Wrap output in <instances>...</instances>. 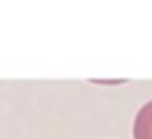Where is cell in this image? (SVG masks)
<instances>
[{"instance_id": "obj_1", "label": "cell", "mask_w": 152, "mask_h": 139, "mask_svg": "<svg viewBox=\"0 0 152 139\" xmlns=\"http://www.w3.org/2000/svg\"><path fill=\"white\" fill-rule=\"evenodd\" d=\"M134 139H152V100L146 102L136 115Z\"/></svg>"}]
</instances>
